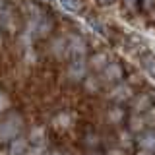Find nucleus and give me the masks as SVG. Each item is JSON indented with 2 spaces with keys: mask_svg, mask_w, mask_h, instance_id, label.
<instances>
[{
  "mask_svg": "<svg viewBox=\"0 0 155 155\" xmlns=\"http://www.w3.org/2000/svg\"><path fill=\"white\" fill-rule=\"evenodd\" d=\"M101 4H109V2H113V0H99Z\"/></svg>",
  "mask_w": 155,
  "mask_h": 155,
  "instance_id": "obj_11",
  "label": "nucleus"
},
{
  "mask_svg": "<svg viewBox=\"0 0 155 155\" xmlns=\"http://www.w3.org/2000/svg\"><path fill=\"white\" fill-rule=\"evenodd\" d=\"M143 68L147 70L149 76H155V58H153V56L143 58Z\"/></svg>",
  "mask_w": 155,
  "mask_h": 155,
  "instance_id": "obj_6",
  "label": "nucleus"
},
{
  "mask_svg": "<svg viewBox=\"0 0 155 155\" xmlns=\"http://www.w3.org/2000/svg\"><path fill=\"white\" fill-rule=\"evenodd\" d=\"M23 151H25V143H23V142H18V145L14 143V147H12V155H21Z\"/></svg>",
  "mask_w": 155,
  "mask_h": 155,
  "instance_id": "obj_8",
  "label": "nucleus"
},
{
  "mask_svg": "<svg viewBox=\"0 0 155 155\" xmlns=\"http://www.w3.org/2000/svg\"><path fill=\"white\" fill-rule=\"evenodd\" d=\"M84 74V64L80 62H74V66H72V76H81Z\"/></svg>",
  "mask_w": 155,
  "mask_h": 155,
  "instance_id": "obj_7",
  "label": "nucleus"
},
{
  "mask_svg": "<svg viewBox=\"0 0 155 155\" xmlns=\"http://www.w3.org/2000/svg\"><path fill=\"white\" fill-rule=\"evenodd\" d=\"M138 155H151V153H149V151H143V149H142V153H138Z\"/></svg>",
  "mask_w": 155,
  "mask_h": 155,
  "instance_id": "obj_12",
  "label": "nucleus"
},
{
  "mask_svg": "<svg viewBox=\"0 0 155 155\" xmlns=\"http://www.w3.org/2000/svg\"><path fill=\"white\" fill-rule=\"evenodd\" d=\"M124 2H126V6H128V8H136V4H138V0H124Z\"/></svg>",
  "mask_w": 155,
  "mask_h": 155,
  "instance_id": "obj_9",
  "label": "nucleus"
},
{
  "mask_svg": "<svg viewBox=\"0 0 155 155\" xmlns=\"http://www.w3.org/2000/svg\"><path fill=\"white\" fill-rule=\"evenodd\" d=\"M68 51L72 52V56H74V58H80L81 54H84V51H85L84 41L78 39V37H74V39H72V43H70V47H68Z\"/></svg>",
  "mask_w": 155,
  "mask_h": 155,
  "instance_id": "obj_3",
  "label": "nucleus"
},
{
  "mask_svg": "<svg viewBox=\"0 0 155 155\" xmlns=\"http://www.w3.org/2000/svg\"><path fill=\"white\" fill-rule=\"evenodd\" d=\"M60 6L72 14H78L81 10V2L80 0H60Z\"/></svg>",
  "mask_w": 155,
  "mask_h": 155,
  "instance_id": "obj_4",
  "label": "nucleus"
},
{
  "mask_svg": "<svg viewBox=\"0 0 155 155\" xmlns=\"http://www.w3.org/2000/svg\"><path fill=\"white\" fill-rule=\"evenodd\" d=\"M6 103H8V101L4 99V95H0V110H2L4 107H6Z\"/></svg>",
  "mask_w": 155,
  "mask_h": 155,
  "instance_id": "obj_10",
  "label": "nucleus"
},
{
  "mask_svg": "<svg viewBox=\"0 0 155 155\" xmlns=\"http://www.w3.org/2000/svg\"><path fill=\"white\" fill-rule=\"evenodd\" d=\"M21 128H23L21 116H18V114H8L6 118L0 122V142L14 140L19 132H21Z\"/></svg>",
  "mask_w": 155,
  "mask_h": 155,
  "instance_id": "obj_1",
  "label": "nucleus"
},
{
  "mask_svg": "<svg viewBox=\"0 0 155 155\" xmlns=\"http://www.w3.org/2000/svg\"><path fill=\"white\" fill-rule=\"evenodd\" d=\"M52 155H58V153H52Z\"/></svg>",
  "mask_w": 155,
  "mask_h": 155,
  "instance_id": "obj_13",
  "label": "nucleus"
},
{
  "mask_svg": "<svg viewBox=\"0 0 155 155\" xmlns=\"http://www.w3.org/2000/svg\"><path fill=\"white\" fill-rule=\"evenodd\" d=\"M120 76H122V72H120V68L116 66V64H110L109 68L105 70V78L107 80H120Z\"/></svg>",
  "mask_w": 155,
  "mask_h": 155,
  "instance_id": "obj_5",
  "label": "nucleus"
},
{
  "mask_svg": "<svg viewBox=\"0 0 155 155\" xmlns=\"http://www.w3.org/2000/svg\"><path fill=\"white\" fill-rule=\"evenodd\" d=\"M138 143H140V147H142L143 151L155 153V130H147V132H143L138 138Z\"/></svg>",
  "mask_w": 155,
  "mask_h": 155,
  "instance_id": "obj_2",
  "label": "nucleus"
}]
</instances>
